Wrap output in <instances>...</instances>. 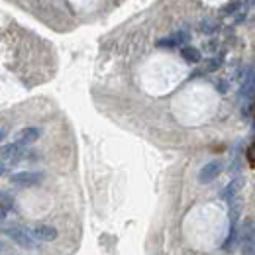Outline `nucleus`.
<instances>
[{"mask_svg": "<svg viewBox=\"0 0 255 255\" xmlns=\"http://www.w3.org/2000/svg\"><path fill=\"white\" fill-rule=\"evenodd\" d=\"M26 155V147L20 145V143H8V145H2L0 147V161L2 163H18L20 159H24Z\"/></svg>", "mask_w": 255, "mask_h": 255, "instance_id": "7ed1b4c3", "label": "nucleus"}, {"mask_svg": "<svg viewBox=\"0 0 255 255\" xmlns=\"http://www.w3.org/2000/svg\"><path fill=\"white\" fill-rule=\"evenodd\" d=\"M242 255H255V220L248 218L242 224V238H240Z\"/></svg>", "mask_w": 255, "mask_h": 255, "instance_id": "f257e3e1", "label": "nucleus"}, {"mask_svg": "<svg viewBox=\"0 0 255 255\" xmlns=\"http://www.w3.org/2000/svg\"><path fill=\"white\" fill-rule=\"evenodd\" d=\"M220 65H222V57H212V59L206 63V71H216Z\"/></svg>", "mask_w": 255, "mask_h": 255, "instance_id": "4468645a", "label": "nucleus"}, {"mask_svg": "<svg viewBox=\"0 0 255 255\" xmlns=\"http://www.w3.org/2000/svg\"><path fill=\"white\" fill-rule=\"evenodd\" d=\"M220 173H222V161H210V163H206V165L200 169V173H198V181H200L202 185H206V183L214 181Z\"/></svg>", "mask_w": 255, "mask_h": 255, "instance_id": "39448f33", "label": "nucleus"}, {"mask_svg": "<svg viewBox=\"0 0 255 255\" xmlns=\"http://www.w3.org/2000/svg\"><path fill=\"white\" fill-rule=\"evenodd\" d=\"M252 2H255V0H252Z\"/></svg>", "mask_w": 255, "mask_h": 255, "instance_id": "a211bd4d", "label": "nucleus"}, {"mask_svg": "<svg viewBox=\"0 0 255 255\" xmlns=\"http://www.w3.org/2000/svg\"><path fill=\"white\" fill-rule=\"evenodd\" d=\"M255 93V67H248L246 75H244V81H242V89H240V95L242 98H250Z\"/></svg>", "mask_w": 255, "mask_h": 255, "instance_id": "6e6552de", "label": "nucleus"}, {"mask_svg": "<svg viewBox=\"0 0 255 255\" xmlns=\"http://www.w3.org/2000/svg\"><path fill=\"white\" fill-rule=\"evenodd\" d=\"M32 234H33V238L39 240V242H55L57 236H59L57 228H55V226H49V224H37V226L33 228Z\"/></svg>", "mask_w": 255, "mask_h": 255, "instance_id": "423d86ee", "label": "nucleus"}, {"mask_svg": "<svg viewBox=\"0 0 255 255\" xmlns=\"http://www.w3.org/2000/svg\"><path fill=\"white\" fill-rule=\"evenodd\" d=\"M39 135H41V129H39V128H35V126L24 128V129L18 131V135H16V143L28 147V145H32L33 141L39 139Z\"/></svg>", "mask_w": 255, "mask_h": 255, "instance_id": "0eeeda50", "label": "nucleus"}, {"mask_svg": "<svg viewBox=\"0 0 255 255\" xmlns=\"http://www.w3.org/2000/svg\"><path fill=\"white\" fill-rule=\"evenodd\" d=\"M41 179H43V173H39V171H22V173H14L10 177V183L16 185V187L26 189V187L37 185Z\"/></svg>", "mask_w": 255, "mask_h": 255, "instance_id": "20e7f679", "label": "nucleus"}, {"mask_svg": "<svg viewBox=\"0 0 255 255\" xmlns=\"http://www.w3.org/2000/svg\"><path fill=\"white\" fill-rule=\"evenodd\" d=\"M185 41H189V33L179 32V33H175V35H171V37L159 39L157 45H159V47H177V45H181V43H185Z\"/></svg>", "mask_w": 255, "mask_h": 255, "instance_id": "9d476101", "label": "nucleus"}, {"mask_svg": "<svg viewBox=\"0 0 255 255\" xmlns=\"http://www.w3.org/2000/svg\"><path fill=\"white\" fill-rule=\"evenodd\" d=\"M246 159L250 163V167H255V141L248 147V151H246Z\"/></svg>", "mask_w": 255, "mask_h": 255, "instance_id": "ddd939ff", "label": "nucleus"}, {"mask_svg": "<svg viewBox=\"0 0 255 255\" xmlns=\"http://www.w3.org/2000/svg\"><path fill=\"white\" fill-rule=\"evenodd\" d=\"M242 187H244V181H242L240 177H236V179H232V181L224 187V191L220 192V196H222L224 200H232L234 196H238V192L242 191Z\"/></svg>", "mask_w": 255, "mask_h": 255, "instance_id": "1a4fd4ad", "label": "nucleus"}, {"mask_svg": "<svg viewBox=\"0 0 255 255\" xmlns=\"http://www.w3.org/2000/svg\"><path fill=\"white\" fill-rule=\"evenodd\" d=\"M2 232H6V234H8L20 248H24V250H33V248L37 246L33 234L28 228H10V230H2Z\"/></svg>", "mask_w": 255, "mask_h": 255, "instance_id": "f03ea898", "label": "nucleus"}, {"mask_svg": "<svg viewBox=\"0 0 255 255\" xmlns=\"http://www.w3.org/2000/svg\"><path fill=\"white\" fill-rule=\"evenodd\" d=\"M6 214H8V212H6V210H2V208H0V220H2V218H6Z\"/></svg>", "mask_w": 255, "mask_h": 255, "instance_id": "f3484780", "label": "nucleus"}, {"mask_svg": "<svg viewBox=\"0 0 255 255\" xmlns=\"http://www.w3.org/2000/svg\"><path fill=\"white\" fill-rule=\"evenodd\" d=\"M6 169H8V167H6V163H2V161H0V175H4V173H6Z\"/></svg>", "mask_w": 255, "mask_h": 255, "instance_id": "2eb2a0df", "label": "nucleus"}, {"mask_svg": "<svg viewBox=\"0 0 255 255\" xmlns=\"http://www.w3.org/2000/svg\"><path fill=\"white\" fill-rule=\"evenodd\" d=\"M6 137V129H0V141Z\"/></svg>", "mask_w": 255, "mask_h": 255, "instance_id": "dca6fc26", "label": "nucleus"}, {"mask_svg": "<svg viewBox=\"0 0 255 255\" xmlns=\"http://www.w3.org/2000/svg\"><path fill=\"white\" fill-rule=\"evenodd\" d=\"M181 55H183V59L187 61V63H198L200 61V51L196 49V47H191V45H185L183 49H181Z\"/></svg>", "mask_w": 255, "mask_h": 255, "instance_id": "9b49d317", "label": "nucleus"}, {"mask_svg": "<svg viewBox=\"0 0 255 255\" xmlns=\"http://www.w3.org/2000/svg\"><path fill=\"white\" fill-rule=\"evenodd\" d=\"M0 208H2V210H6V212L14 208V198H12V194L0 191Z\"/></svg>", "mask_w": 255, "mask_h": 255, "instance_id": "f8f14e48", "label": "nucleus"}]
</instances>
